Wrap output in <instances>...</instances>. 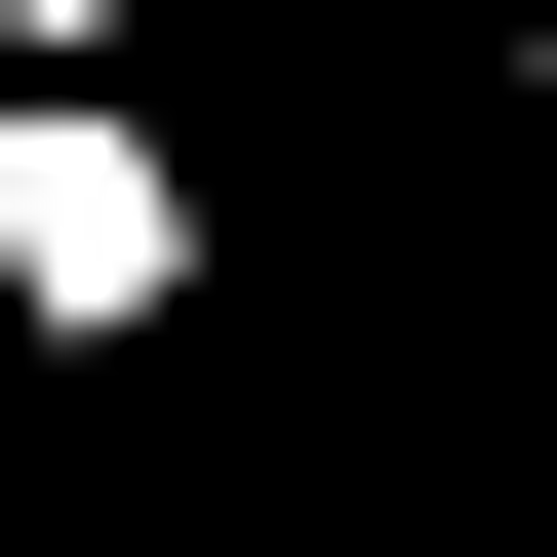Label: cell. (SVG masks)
<instances>
[{
    "instance_id": "6da1fadb",
    "label": "cell",
    "mask_w": 557,
    "mask_h": 557,
    "mask_svg": "<svg viewBox=\"0 0 557 557\" xmlns=\"http://www.w3.org/2000/svg\"><path fill=\"white\" fill-rule=\"evenodd\" d=\"M199 278H239V199L160 81H0V359H160Z\"/></svg>"
},
{
    "instance_id": "7a4b0ae2",
    "label": "cell",
    "mask_w": 557,
    "mask_h": 557,
    "mask_svg": "<svg viewBox=\"0 0 557 557\" xmlns=\"http://www.w3.org/2000/svg\"><path fill=\"white\" fill-rule=\"evenodd\" d=\"M478 120H518V160H557V0H518V40H478Z\"/></svg>"
}]
</instances>
